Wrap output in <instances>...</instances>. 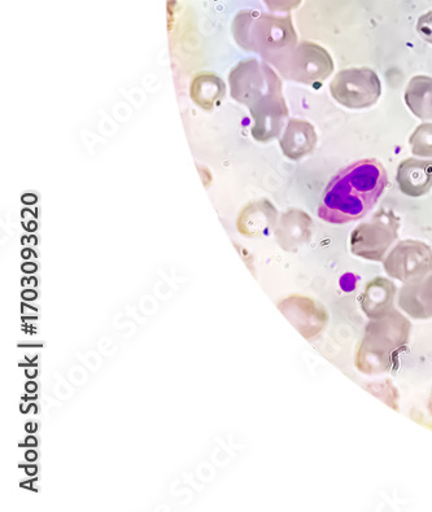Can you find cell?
Listing matches in <instances>:
<instances>
[{
    "mask_svg": "<svg viewBox=\"0 0 432 512\" xmlns=\"http://www.w3.org/2000/svg\"><path fill=\"white\" fill-rule=\"evenodd\" d=\"M388 185L381 161L364 159L340 170L325 188L318 217L331 225L361 220L378 204Z\"/></svg>",
    "mask_w": 432,
    "mask_h": 512,
    "instance_id": "6da1fadb",
    "label": "cell"
},
{
    "mask_svg": "<svg viewBox=\"0 0 432 512\" xmlns=\"http://www.w3.org/2000/svg\"><path fill=\"white\" fill-rule=\"evenodd\" d=\"M410 334L412 323L399 310L372 319L357 345L356 369L365 375H381L395 370L401 353L408 347Z\"/></svg>",
    "mask_w": 432,
    "mask_h": 512,
    "instance_id": "7a4b0ae2",
    "label": "cell"
},
{
    "mask_svg": "<svg viewBox=\"0 0 432 512\" xmlns=\"http://www.w3.org/2000/svg\"><path fill=\"white\" fill-rule=\"evenodd\" d=\"M231 33L243 51L259 54L268 64L299 43L290 15L243 10L234 17Z\"/></svg>",
    "mask_w": 432,
    "mask_h": 512,
    "instance_id": "3957f363",
    "label": "cell"
},
{
    "mask_svg": "<svg viewBox=\"0 0 432 512\" xmlns=\"http://www.w3.org/2000/svg\"><path fill=\"white\" fill-rule=\"evenodd\" d=\"M270 65L285 80L314 87L321 86L335 69L330 52L311 41L299 42Z\"/></svg>",
    "mask_w": 432,
    "mask_h": 512,
    "instance_id": "277c9868",
    "label": "cell"
},
{
    "mask_svg": "<svg viewBox=\"0 0 432 512\" xmlns=\"http://www.w3.org/2000/svg\"><path fill=\"white\" fill-rule=\"evenodd\" d=\"M231 98L250 108L265 96L283 94L281 77L272 65L256 59L239 61L229 73Z\"/></svg>",
    "mask_w": 432,
    "mask_h": 512,
    "instance_id": "5b68a950",
    "label": "cell"
},
{
    "mask_svg": "<svg viewBox=\"0 0 432 512\" xmlns=\"http://www.w3.org/2000/svg\"><path fill=\"white\" fill-rule=\"evenodd\" d=\"M400 217L392 209L381 208L372 220L360 223L351 233L349 247L362 260L383 262L388 251L399 239Z\"/></svg>",
    "mask_w": 432,
    "mask_h": 512,
    "instance_id": "8992f818",
    "label": "cell"
},
{
    "mask_svg": "<svg viewBox=\"0 0 432 512\" xmlns=\"http://www.w3.org/2000/svg\"><path fill=\"white\" fill-rule=\"evenodd\" d=\"M330 94L348 109H368L381 98V78L370 68L343 69L331 81Z\"/></svg>",
    "mask_w": 432,
    "mask_h": 512,
    "instance_id": "52a82bcc",
    "label": "cell"
},
{
    "mask_svg": "<svg viewBox=\"0 0 432 512\" xmlns=\"http://www.w3.org/2000/svg\"><path fill=\"white\" fill-rule=\"evenodd\" d=\"M391 279L407 284L421 280L432 271V249L421 240H401L383 260Z\"/></svg>",
    "mask_w": 432,
    "mask_h": 512,
    "instance_id": "ba28073f",
    "label": "cell"
},
{
    "mask_svg": "<svg viewBox=\"0 0 432 512\" xmlns=\"http://www.w3.org/2000/svg\"><path fill=\"white\" fill-rule=\"evenodd\" d=\"M278 309L283 317L294 326L304 339L313 340L318 338L329 325V313L320 301L312 297L290 295L279 301Z\"/></svg>",
    "mask_w": 432,
    "mask_h": 512,
    "instance_id": "9c48e42d",
    "label": "cell"
},
{
    "mask_svg": "<svg viewBox=\"0 0 432 512\" xmlns=\"http://www.w3.org/2000/svg\"><path fill=\"white\" fill-rule=\"evenodd\" d=\"M253 120L251 134L259 143H269L281 138L288 120V107L283 94L265 96L248 108Z\"/></svg>",
    "mask_w": 432,
    "mask_h": 512,
    "instance_id": "30bf717a",
    "label": "cell"
},
{
    "mask_svg": "<svg viewBox=\"0 0 432 512\" xmlns=\"http://www.w3.org/2000/svg\"><path fill=\"white\" fill-rule=\"evenodd\" d=\"M278 210L268 199L253 200L240 210L237 229L246 238H264L274 233Z\"/></svg>",
    "mask_w": 432,
    "mask_h": 512,
    "instance_id": "8fae6325",
    "label": "cell"
},
{
    "mask_svg": "<svg viewBox=\"0 0 432 512\" xmlns=\"http://www.w3.org/2000/svg\"><path fill=\"white\" fill-rule=\"evenodd\" d=\"M313 220L301 209H288L279 217L274 236L286 252H298L312 238Z\"/></svg>",
    "mask_w": 432,
    "mask_h": 512,
    "instance_id": "7c38bea8",
    "label": "cell"
},
{
    "mask_svg": "<svg viewBox=\"0 0 432 512\" xmlns=\"http://www.w3.org/2000/svg\"><path fill=\"white\" fill-rule=\"evenodd\" d=\"M318 135L316 129L307 120L290 118L285 130L279 138V146L283 155L292 161H299L316 150Z\"/></svg>",
    "mask_w": 432,
    "mask_h": 512,
    "instance_id": "4fadbf2b",
    "label": "cell"
},
{
    "mask_svg": "<svg viewBox=\"0 0 432 512\" xmlns=\"http://www.w3.org/2000/svg\"><path fill=\"white\" fill-rule=\"evenodd\" d=\"M397 288L391 279L377 277L365 284L359 296L362 313L372 321L394 310Z\"/></svg>",
    "mask_w": 432,
    "mask_h": 512,
    "instance_id": "5bb4252c",
    "label": "cell"
},
{
    "mask_svg": "<svg viewBox=\"0 0 432 512\" xmlns=\"http://www.w3.org/2000/svg\"><path fill=\"white\" fill-rule=\"evenodd\" d=\"M400 191L409 198H422L432 190V161L405 159L396 170Z\"/></svg>",
    "mask_w": 432,
    "mask_h": 512,
    "instance_id": "9a60e30c",
    "label": "cell"
},
{
    "mask_svg": "<svg viewBox=\"0 0 432 512\" xmlns=\"http://www.w3.org/2000/svg\"><path fill=\"white\" fill-rule=\"evenodd\" d=\"M397 305L413 319H432V271L427 277L404 284L397 296Z\"/></svg>",
    "mask_w": 432,
    "mask_h": 512,
    "instance_id": "2e32d148",
    "label": "cell"
},
{
    "mask_svg": "<svg viewBox=\"0 0 432 512\" xmlns=\"http://www.w3.org/2000/svg\"><path fill=\"white\" fill-rule=\"evenodd\" d=\"M190 96L198 107L211 112L224 102L225 82L213 72L196 73L191 81Z\"/></svg>",
    "mask_w": 432,
    "mask_h": 512,
    "instance_id": "e0dca14e",
    "label": "cell"
},
{
    "mask_svg": "<svg viewBox=\"0 0 432 512\" xmlns=\"http://www.w3.org/2000/svg\"><path fill=\"white\" fill-rule=\"evenodd\" d=\"M404 100L414 116L432 121V77H413L405 89Z\"/></svg>",
    "mask_w": 432,
    "mask_h": 512,
    "instance_id": "ac0fdd59",
    "label": "cell"
},
{
    "mask_svg": "<svg viewBox=\"0 0 432 512\" xmlns=\"http://www.w3.org/2000/svg\"><path fill=\"white\" fill-rule=\"evenodd\" d=\"M409 144L414 156L432 159V122L418 126L410 135Z\"/></svg>",
    "mask_w": 432,
    "mask_h": 512,
    "instance_id": "d6986e66",
    "label": "cell"
},
{
    "mask_svg": "<svg viewBox=\"0 0 432 512\" xmlns=\"http://www.w3.org/2000/svg\"><path fill=\"white\" fill-rule=\"evenodd\" d=\"M379 385H381L383 391H372L373 395L381 398V400L386 402L388 406H391L392 409L399 410V393H397L394 385H392L390 380H384V382L379 383Z\"/></svg>",
    "mask_w": 432,
    "mask_h": 512,
    "instance_id": "ffe728a7",
    "label": "cell"
},
{
    "mask_svg": "<svg viewBox=\"0 0 432 512\" xmlns=\"http://www.w3.org/2000/svg\"><path fill=\"white\" fill-rule=\"evenodd\" d=\"M303 0H264L266 7L276 13H286L296 10Z\"/></svg>",
    "mask_w": 432,
    "mask_h": 512,
    "instance_id": "44dd1931",
    "label": "cell"
},
{
    "mask_svg": "<svg viewBox=\"0 0 432 512\" xmlns=\"http://www.w3.org/2000/svg\"><path fill=\"white\" fill-rule=\"evenodd\" d=\"M416 29L423 41L432 45V11L426 12L418 19Z\"/></svg>",
    "mask_w": 432,
    "mask_h": 512,
    "instance_id": "7402d4cb",
    "label": "cell"
},
{
    "mask_svg": "<svg viewBox=\"0 0 432 512\" xmlns=\"http://www.w3.org/2000/svg\"><path fill=\"white\" fill-rule=\"evenodd\" d=\"M21 297L26 301H34L37 299L38 295L36 291H24L21 293Z\"/></svg>",
    "mask_w": 432,
    "mask_h": 512,
    "instance_id": "603a6c76",
    "label": "cell"
},
{
    "mask_svg": "<svg viewBox=\"0 0 432 512\" xmlns=\"http://www.w3.org/2000/svg\"><path fill=\"white\" fill-rule=\"evenodd\" d=\"M25 458L26 461L34 462L38 458V454L34 450H29V452H26Z\"/></svg>",
    "mask_w": 432,
    "mask_h": 512,
    "instance_id": "cb8c5ba5",
    "label": "cell"
},
{
    "mask_svg": "<svg viewBox=\"0 0 432 512\" xmlns=\"http://www.w3.org/2000/svg\"><path fill=\"white\" fill-rule=\"evenodd\" d=\"M24 273L33 274L37 271V266L34 264H28L23 266Z\"/></svg>",
    "mask_w": 432,
    "mask_h": 512,
    "instance_id": "d4e9b609",
    "label": "cell"
},
{
    "mask_svg": "<svg viewBox=\"0 0 432 512\" xmlns=\"http://www.w3.org/2000/svg\"><path fill=\"white\" fill-rule=\"evenodd\" d=\"M25 445L29 446V448H36V446L38 445V441L37 439H34L33 436H30L28 437V439H26Z\"/></svg>",
    "mask_w": 432,
    "mask_h": 512,
    "instance_id": "484cf974",
    "label": "cell"
},
{
    "mask_svg": "<svg viewBox=\"0 0 432 512\" xmlns=\"http://www.w3.org/2000/svg\"><path fill=\"white\" fill-rule=\"evenodd\" d=\"M25 389H26V392H28V393H34V392H37L38 385L36 383L29 382L28 384H26Z\"/></svg>",
    "mask_w": 432,
    "mask_h": 512,
    "instance_id": "4316f807",
    "label": "cell"
},
{
    "mask_svg": "<svg viewBox=\"0 0 432 512\" xmlns=\"http://www.w3.org/2000/svg\"><path fill=\"white\" fill-rule=\"evenodd\" d=\"M25 471H26V474L33 476V475L37 474L38 468L36 466H29V467H26Z\"/></svg>",
    "mask_w": 432,
    "mask_h": 512,
    "instance_id": "83f0119b",
    "label": "cell"
},
{
    "mask_svg": "<svg viewBox=\"0 0 432 512\" xmlns=\"http://www.w3.org/2000/svg\"><path fill=\"white\" fill-rule=\"evenodd\" d=\"M37 374H38L37 369L26 370V376H28V378H30V379L36 378Z\"/></svg>",
    "mask_w": 432,
    "mask_h": 512,
    "instance_id": "f1b7e54d",
    "label": "cell"
},
{
    "mask_svg": "<svg viewBox=\"0 0 432 512\" xmlns=\"http://www.w3.org/2000/svg\"><path fill=\"white\" fill-rule=\"evenodd\" d=\"M427 408H429V411H430V414H431V417H432V389H431V392H430L429 402H427Z\"/></svg>",
    "mask_w": 432,
    "mask_h": 512,
    "instance_id": "f546056e",
    "label": "cell"
}]
</instances>
